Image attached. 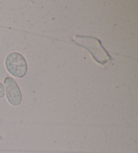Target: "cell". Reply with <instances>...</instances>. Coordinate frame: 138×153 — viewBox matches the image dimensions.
<instances>
[{"mask_svg": "<svg viewBox=\"0 0 138 153\" xmlns=\"http://www.w3.org/2000/svg\"><path fill=\"white\" fill-rule=\"evenodd\" d=\"M73 41L78 45L84 47L92 55L93 59L99 64L104 65L111 59V57L102 45L99 39L92 36L76 35Z\"/></svg>", "mask_w": 138, "mask_h": 153, "instance_id": "obj_1", "label": "cell"}, {"mask_svg": "<svg viewBox=\"0 0 138 153\" xmlns=\"http://www.w3.org/2000/svg\"><path fill=\"white\" fill-rule=\"evenodd\" d=\"M5 94L4 86L1 83H0V98L3 97Z\"/></svg>", "mask_w": 138, "mask_h": 153, "instance_id": "obj_4", "label": "cell"}, {"mask_svg": "<svg viewBox=\"0 0 138 153\" xmlns=\"http://www.w3.org/2000/svg\"><path fill=\"white\" fill-rule=\"evenodd\" d=\"M4 84L6 97L10 103L13 106L19 105L22 102V94L16 82L11 77H6L4 80Z\"/></svg>", "mask_w": 138, "mask_h": 153, "instance_id": "obj_3", "label": "cell"}, {"mask_svg": "<svg viewBox=\"0 0 138 153\" xmlns=\"http://www.w3.org/2000/svg\"><path fill=\"white\" fill-rule=\"evenodd\" d=\"M5 63L7 70L16 77L22 78L27 72L26 61L24 57L18 53L13 52L7 55Z\"/></svg>", "mask_w": 138, "mask_h": 153, "instance_id": "obj_2", "label": "cell"}]
</instances>
